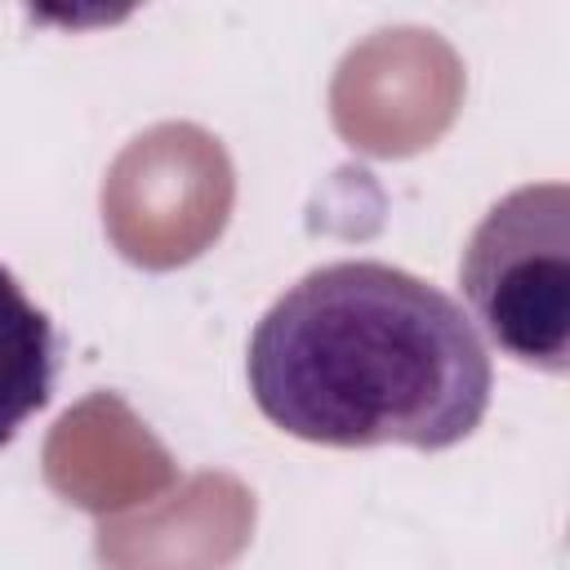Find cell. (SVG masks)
Segmentation results:
<instances>
[{
  "mask_svg": "<svg viewBox=\"0 0 570 570\" xmlns=\"http://www.w3.org/2000/svg\"><path fill=\"white\" fill-rule=\"evenodd\" d=\"M249 392L281 432L365 450H450L490 405V352L436 285L374 258L294 281L249 334Z\"/></svg>",
  "mask_w": 570,
  "mask_h": 570,
  "instance_id": "cell-1",
  "label": "cell"
},
{
  "mask_svg": "<svg viewBox=\"0 0 570 570\" xmlns=\"http://www.w3.org/2000/svg\"><path fill=\"white\" fill-rule=\"evenodd\" d=\"M463 298L481 330L521 365L566 374L570 361V187L525 183L476 223Z\"/></svg>",
  "mask_w": 570,
  "mask_h": 570,
  "instance_id": "cell-2",
  "label": "cell"
},
{
  "mask_svg": "<svg viewBox=\"0 0 570 570\" xmlns=\"http://www.w3.org/2000/svg\"><path fill=\"white\" fill-rule=\"evenodd\" d=\"M58 374V343L49 316L27 298L18 276L0 267V450L18 428L49 405Z\"/></svg>",
  "mask_w": 570,
  "mask_h": 570,
  "instance_id": "cell-3",
  "label": "cell"
}]
</instances>
